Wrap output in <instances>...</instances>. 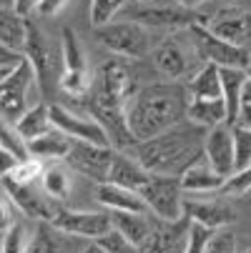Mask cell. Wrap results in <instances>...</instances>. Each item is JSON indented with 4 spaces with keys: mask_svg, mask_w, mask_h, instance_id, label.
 <instances>
[{
    "mask_svg": "<svg viewBox=\"0 0 251 253\" xmlns=\"http://www.w3.org/2000/svg\"><path fill=\"white\" fill-rule=\"evenodd\" d=\"M189 85L168 81L143 85L126 108V121L136 140H149L189 118Z\"/></svg>",
    "mask_w": 251,
    "mask_h": 253,
    "instance_id": "6da1fadb",
    "label": "cell"
},
{
    "mask_svg": "<svg viewBox=\"0 0 251 253\" xmlns=\"http://www.w3.org/2000/svg\"><path fill=\"white\" fill-rule=\"evenodd\" d=\"M208 128L184 121L161 135L141 140L136 146V158L149 173L184 175L196 161L203 158V143Z\"/></svg>",
    "mask_w": 251,
    "mask_h": 253,
    "instance_id": "7a4b0ae2",
    "label": "cell"
},
{
    "mask_svg": "<svg viewBox=\"0 0 251 253\" xmlns=\"http://www.w3.org/2000/svg\"><path fill=\"white\" fill-rule=\"evenodd\" d=\"M96 41L103 48H108L113 55H121L128 60H141L151 53V35L146 25L128 18L96 28Z\"/></svg>",
    "mask_w": 251,
    "mask_h": 253,
    "instance_id": "3957f363",
    "label": "cell"
},
{
    "mask_svg": "<svg viewBox=\"0 0 251 253\" xmlns=\"http://www.w3.org/2000/svg\"><path fill=\"white\" fill-rule=\"evenodd\" d=\"M123 18L136 20L146 28H166V30H176V28H191V25H206V18L194 13L186 5L178 3H131L123 10Z\"/></svg>",
    "mask_w": 251,
    "mask_h": 253,
    "instance_id": "277c9868",
    "label": "cell"
},
{
    "mask_svg": "<svg viewBox=\"0 0 251 253\" xmlns=\"http://www.w3.org/2000/svg\"><path fill=\"white\" fill-rule=\"evenodd\" d=\"M146 206L158 215V221H178L184 218V183L181 175L151 173V180L141 191Z\"/></svg>",
    "mask_w": 251,
    "mask_h": 253,
    "instance_id": "5b68a950",
    "label": "cell"
},
{
    "mask_svg": "<svg viewBox=\"0 0 251 253\" xmlns=\"http://www.w3.org/2000/svg\"><path fill=\"white\" fill-rule=\"evenodd\" d=\"M60 60H63L60 88L68 95H88L93 78L88 70V58L81 48V41L73 28H65L60 35Z\"/></svg>",
    "mask_w": 251,
    "mask_h": 253,
    "instance_id": "8992f818",
    "label": "cell"
},
{
    "mask_svg": "<svg viewBox=\"0 0 251 253\" xmlns=\"http://www.w3.org/2000/svg\"><path fill=\"white\" fill-rule=\"evenodd\" d=\"M128 58H108L103 60L100 68H98V76L93 78V85H91V93H98L103 98H111V100H118L123 105L131 103V98L141 90L136 85V73L131 63H126Z\"/></svg>",
    "mask_w": 251,
    "mask_h": 253,
    "instance_id": "52a82bcc",
    "label": "cell"
},
{
    "mask_svg": "<svg viewBox=\"0 0 251 253\" xmlns=\"http://www.w3.org/2000/svg\"><path fill=\"white\" fill-rule=\"evenodd\" d=\"M196 53L203 63H213L219 68H249L251 65V53L241 45H234L219 35H213L206 25H191L189 28Z\"/></svg>",
    "mask_w": 251,
    "mask_h": 253,
    "instance_id": "ba28073f",
    "label": "cell"
},
{
    "mask_svg": "<svg viewBox=\"0 0 251 253\" xmlns=\"http://www.w3.org/2000/svg\"><path fill=\"white\" fill-rule=\"evenodd\" d=\"M25 55H28V60H30L33 68H35V76H38L41 90L50 98L53 90H55V83H60V76H63V60L55 58V53H53V48H50V41L46 38V33L35 25V23L28 25Z\"/></svg>",
    "mask_w": 251,
    "mask_h": 253,
    "instance_id": "9c48e42d",
    "label": "cell"
},
{
    "mask_svg": "<svg viewBox=\"0 0 251 253\" xmlns=\"http://www.w3.org/2000/svg\"><path fill=\"white\" fill-rule=\"evenodd\" d=\"M33 81H38L35 68L30 60H25L13 76L0 81V103H3V121L5 123H18L25 111H28V90L33 85Z\"/></svg>",
    "mask_w": 251,
    "mask_h": 253,
    "instance_id": "30bf717a",
    "label": "cell"
},
{
    "mask_svg": "<svg viewBox=\"0 0 251 253\" xmlns=\"http://www.w3.org/2000/svg\"><path fill=\"white\" fill-rule=\"evenodd\" d=\"M50 223L65 236H81V238H93V241H98L100 236H105L113 228V218L108 211L96 213V211L58 208Z\"/></svg>",
    "mask_w": 251,
    "mask_h": 253,
    "instance_id": "8fae6325",
    "label": "cell"
},
{
    "mask_svg": "<svg viewBox=\"0 0 251 253\" xmlns=\"http://www.w3.org/2000/svg\"><path fill=\"white\" fill-rule=\"evenodd\" d=\"M3 193L10 196V201L33 221H53L58 211L55 198H50L46 191L41 193L35 183H18L8 173H3Z\"/></svg>",
    "mask_w": 251,
    "mask_h": 253,
    "instance_id": "7c38bea8",
    "label": "cell"
},
{
    "mask_svg": "<svg viewBox=\"0 0 251 253\" xmlns=\"http://www.w3.org/2000/svg\"><path fill=\"white\" fill-rule=\"evenodd\" d=\"M113 158H116L113 146H96V143H86V140H73L68 153V163L78 173L93 178L96 183H108Z\"/></svg>",
    "mask_w": 251,
    "mask_h": 253,
    "instance_id": "4fadbf2b",
    "label": "cell"
},
{
    "mask_svg": "<svg viewBox=\"0 0 251 253\" xmlns=\"http://www.w3.org/2000/svg\"><path fill=\"white\" fill-rule=\"evenodd\" d=\"M206 28L219 38L246 48V43H251V10L239 5L221 8L211 18H206Z\"/></svg>",
    "mask_w": 251,
    "mask_h": 253,
    "instance_id": "5bb4252c",
    "label": "cell"
},
{
    "mask_svg": "<svg viewBox=\"0 0 251 253\" xmlns=\"http://www.w3.org/2000/svg\"><path fill=\"white\" fill-rule=\"evenodd\" d=\"M50 118H53L55 128H60L73 140H86V143H96V146H113L111 138H108V130H105L93 116L83 118V116L65 111L60 105H50Z\"/></svg>",
    "mask_w": 251,
    "mask_h": 253,
    "instance_id": "9a60e30c",
    "label": "cell"
},
{
    "mask_svg": "<svg viewBox=\"0 0 251 253\" xmlns=\"http://www.w3.org/2000/svg\"><path fill=\"white\" fill-rule=\"evenodd\" d=\"M203 158L216 168L221 175H231L236 170V153H234V128L229 123L213 126L206 133Z\"/></svg>",
    "mask_w": 251,
    "mask_h": 253,
    "instance_id": "2e32d148",
    "label": "cell"
},
{
    "mask_svg": "<svg viewBox=\"0 0 251 253\" xmlns=\"http://www.w3.org/2000/svg\"><path fill=\"white\" fill-rule=\"evenodd\" d=\"M184 211L186 215L199 223V226H206L211 231H221L226 226H231L236 221V211L219 201V198H191V201H184Z\"/></svg>",
    "mask_w": 251,
    "mask_h": 253,
    "instance_id": "e0dca14e",
    "label": "cell"
},
{
    "mask_svg": "<svg viewBox=\"0 0 251 253\" xmlns=\"http://www.w3.org/2000/svg\"><path fill=\"white\" fill-rule=\"evenodd\" d=\"M151 60H153V68L166 81H181L189 73V65H191L186 60V53L173 38L161 41V45H156L151 50Z\"/></svg>",
    "mask_w": 251,
    "mask_h": 253,
    "instance_id": "ac0fdd59",
    "label": "cell"
},
{
    "mask_svg": "<svg viewBox=\"0 0 251 253\" xmlns=\"http://www.w3.org/2000/svg\"><path fill=\"white\" fill-rule=\"evenodd\" d=\"M149 180H151V173L143 168V163L138 158H131L123 151H116L108 183H116V186H123V188H131V191L141 193L143 188H146Z\"/></svg>",
    "mask_w": 251,
    "mask_h": 253,
    "instance_id": "d6986e66",
    "label": "cell"
},
{
    "mask_svg": "<svg viewBox=\"0 0 251 253\" xmlns=\"http://www.w3.org/2000/svg\"><path fill=\"white\" fill-rule=\"evenodd\" d=\"M181 183L186 193H219L226 183V175H221L206 158H201L181 175Z\"/></svg>",
    "mask_w": 251,
    "mask_h": 253,
    "instance_id": "ffe728a7",
    "label": "cell"
},
{
    "mask_svg": "<svg viewBox=\"0 0 251 253\" xmlns=\"http://www.w3.org/2000/svg\"><path fill=\"white\" fill-rule=\"evenodd\" d=\"M96 201L108 211H138V213H143L149 208L138 191H131V188H123L116 183H98Z\"/></svg>",
    "mask_w": 251,
    "mask_h": 253,
    "instance_id": "44dd1931",
    "label": "cell"
},
{
    "mask_svg": "<svg viewBox=\"0 0 251 253\" xmlns=\"http://www.w3.org/2000/svg\"><path fill=\"white\" fill-rule=\"evenodd\" d=\"M30 156L33 158H46V161H58V158H68L70 146H73V138L65 135L60 128H50L48 133H43L41 138H33L30 143Z\"/></svg>",
    "mask_w": 251,
    "mask_h": 253,
    "instance_id": "7402d4cb",
    "label": "cell"
},
{
    "mask_svg": "<svg viewBox=\"0 0 251 253\" xmlns=\"http://www.w3.org/2000/svg\"><path fill=\"white\" fill-rule=\"evenodd\" d=\"M249 76L246 68H221V83H224V100H226V111L229 118L226 123L234 126L239 118V111L244 105V85H246Z\"/></svg>",
    "mask_w": 251,
    "mask_h": 253,
    "instance_id": "603a6c76",
    "label": "cell"
},
{
    "mask_svg": "<svg viewBox=\"0 0 251 253\" xmlns=\"http://www.w3.org/2000/svg\"><path fill=\"white\" fill-rule=\"evenodd\" d=\"M229 111H226V100L224 98H191L189 103V118L196 126L203 128H213V126H221L226 123Z\"/></svg>",
    "mask_w": 251,
    "mask_h": 253,
    "instance_id": "cb8c5ba5",
    "label": "cell"
},
{
    "mask_svg": "<svg viewBox=\"0 0 251 253\" xmlns=\"http://www.w3.org/2000/svg\"><path fill=\"white\" fill-rule=\"evenodd\" d=\"M111 218H113V228L121 231L136 246H141L149 238V233L153 231V223L146 215V211L143 213H138V211H111Z\"/></svg>",
    "mask_w": 251,
    "mask_h": 253,
    "instance_id": "d4e9b609",
    "label": "cell"
},
{
    "mask_svg": "<svg viewBox=\"0 0 251 253\" xmlns=\"http://www.w3.org/2000/svg\"><path fill=\"white\" fill-rule=\"evenodd\" d=\"M28 25H30V20L25 15L15 13L13 8H3V13H0V41H3V48L25 53Z\"/></svg>",
    "mask_w": 251,
    "mask_h": 253,
    "instance_id": "484cf974",
    "label": "cell"
},
{
    "mask_svg": "<svg viewBox=\"0 0 251 253\" xmlns=\"http://www.w3.org/2000/svg\"><path fill=\"white\" fill-rule=\"evenodd\" d=\"M63 231H58L50 221H38L35 231L30 233V243L25 253H65V241Z\"/></svg>",
    "mask_w": 251,
    "mask_h": 253,
    "instance_id": "4316f807",
    "label": "cell"
},
{
    "mask_svg": "<svg viewBox=\"0 0 251 253\" xmlns=\"http://www.w3.org/2000/svg\"><path fill=\"white\" fill-rule=\"evenodd\" d=\"M191 98H224V83H221V68L206 63L189 83Z\"/></svg>",
    "mask_w": 251,
    "mask_h": 253,
    "instance_id": "83f0119b",
    "label": "cell"
},
{
    "mask_svg": "<svg viewBox=\"0 0 251 253\" xmlns=\"http://www.w3.org/2000/svg\"><path fill=\"white\" fill-rule=\"evenodd\" d=\"M50 105L53 103H38L25 111V116L15 123V128L25 135V140L30 143L33 138H41L43 133H48L53 128V118H50Z\"/></svg>",
    "mask_w": 251,
    "mask_h": 253,
    "instance_id": "f1b7e54d",
    "label": "cell"
},
{
    "mask_svg": "<svg viewBox=\"0 0 251 253\" xmlns=\"http://www.w3.org/2000/svg\"><path fill=\"white\" fill-rule=\"evenodd\" d=\"M128 3L131 0H91V25L100 28L113 23V18L123 13Z\"/></svg>",
    "mask_w": 251,
    "mask_h": 253,
    "instance_id": "f546056e",
    "label": "cell"
},
{
    "mask_svg": "<svg viewBox=\"0 0 251 253\" xmlns=\"http://www.w3.org/2000/svg\"><path fill=\"white\" fill-rule=\"evenodd\" d=\"M0 140H3V151H8L10 156H15L20 163L30 158V146H28V140H25V135H23L13 123H5V121H3Z\"/></svg>",
    "mask_w": 251,
    "mask_h": 253,
    "instance_id": "4dcf8cb0",
    "label": "cell"
},
{
    "mask_svg": "<svg viewBox=\"0 0 251 253\" xmlns=\"http://www.w3.org/2000/svg\"><path fill=\"white\" fill-rule=\"evenodd\" d=\"M41 183H43V191L50 198H55V201L65 198L68 191H70V178H68V173L63 168H48L43 173V178H41Z\"/></svg>",
    "mask_w": 251,
    "mask_h": 253,
    "instance_id": "1f68e13d",
    "label": "cell"
},
{
    "mask_svg": "<svg viewBox=\"0 0 251 253\" xmlns=\"http://www.w3.org/2000/svg\"><path fill=\"white\" fill-rule=\"evenodd\" d=\"M234 128V153H236V170L251 166V130L241 128V126H231Z\"/></svg>",
    "mask_w": 251,
    "mask_h": 253,
    "instance_id": "d6a6232c",
    "label": "cell"
},
{
    "mask_svg": "<svg viewBox=\"0 0 251 253\" xmlns=\"http://www.w3.org/2000/svg\"><path fill=\"white\" fill-rule=\"evenodd\" d=\"M251 191V166L241 168V170H234L229 178H226V183L221 186V196H244Z\"/></svg>",
    "mask_w": 251,
    "mask_h": 253,
    "instance_id": "836d02e7",
    "label": "cell"
},
{
    "mask_svg": "<svg viewBox=\"0 0 251 253\" xmlns=\"http://www.w3.org/2000/svg\"><path fill=\"white\" fill-rule=\"evenodd\" d=\"M43 173H46V168H43L41 158H28V161L18 163L8 175H13L18 183H38V180L43 178Z\"/></svg>",
    "mask_w": 251,
    "mask_h": 253,
    "instance_id": "e575fe53",
    "label": "cell"
},
{
    "mask_svg": "<svg viewBox=\"0 0 251 253\" xmlns=\"http://www.w3.org/2000/svg\"><path fill=\"white\" fill-rule=\"evenodd\" d=\"M28 243H30V236L25 233L23 223H15L13 228H8L3 233V248H0V253H25Z\"/></svg>",
    "mask_w": 251,
    "mask_h": 253,
    "instance_id": "d590c367",
    "label": "cell"
},
{
    "mask_svg": "<svg viewBox=\"0 0 251 253\" xmlns=\"http://www.w3.org/2000/svg\"><path fill=\"white\" fill-rule=\"evenodd\" d=\"M98 243L105 248V253H138V246L131 243V241H128L121 231H116V228H111L105 236H100Z\"/></svg>",
    "mask_w": 251,
    "mask_h": 253,
    "instance_id": "8d00e7d4",
    "label": "cell"
},
{
    "mask_svg": "<svg viewBox=\"0 0 251 253\" xmlns=\"http://www.w3.org/2000/svg\"><path fill=\"white\" fill-rule=\"evenodd\" d=\"M25 60H28V55H25V53L0 45V81L8 78V76H13V73H15V70H18Z\"/></svg>",
    "mask_w": 251,
    "mask_h": 253,
    "instance_id": "74e56055",
    "label": "cell"
},
{
    "mask_svg": "<svg viewBox=\"0 0 251 253\" xmlns=\"http://www.w3.org/2000/svg\"><path fill=\"white\" fill-rule=\"evenodd\" d=\"M206 253H236V236L231 231H226V228L213 231Z\"/></svg>",
    "mask_w": 251,
    "mask_h": 253,
    "instance_id": "f35d334b",
    "label": "cell"
},
{
    "mask_svg": "<svg viewBox=\"0 0 251 253\" xmlns=\"http://www.w3.org/2000/svg\"><path fill=\"white\" fill-rule=\"evenodd\" d=\"M211 236H213L211 228L194 223V226H191V236H189L186 253H206V251H208V241H211Z\"/></svg>",
    "mask_w": 251,
    "mask_h": 253,
    "instance_id": "ab89813d",
    "label": "cell"
},
{
    "mask_svg": "<svg viewBox=\"0 0 251 253\" xmlns=\"http://www.w3.org/2000/svg\"><path fill=\"white\" fill-rule=\"evenodd\" d=\"M70 0H41L38 8H35V13H38L41 18H55L58 13H63L68 8Z\"/></svg>",
    "mask_w": 251,
    "mask_h": 253,
    "instance_id": "60d3db41",
    "label": "cell"
},
{
    "mask_svg": "<svg viewBox=\"0 0 251 253\" xmlns=\"http://www.w3.org/2000/svg\"><path fill=\"white\" fill-rule=\"evenodd\" d=\"M138 253H163V241H161V228L153 226L149 238L138 246Z\"/></svg>",
    "mask_w": 251,
    "mask_h": 253,
    "instance_id": "b9f144b4",
    "label": "cell"
},
{
    "mask_svg": "<svg viewBox=\"0 0 251 253\" xmlns=\"http://www.w3.org/2000/svg\"><path fill=\"white\" fill-rule=\"evenodd\" d=\"M13 206H15V203L10 201V196L3 193V206H0V221H3V223H0V228H3V233L18 223V221L13 218Z\"/></svg>",
    "mask_w": 251,
    "mask_h": 253,
    "instance_id": "7bdbcfd3",
    "label": "cell"
},
{
    "mask_svg": "<svg viewBox=\"0 0 251 253\" xmlns=\"http://www.w3.org/2000/svg\"><path fill=\"white\" fill-rule=\"evenodd\" d=\"M38 3H41V0H13V10L28 18L35 8H38Z\"/></svg>",
    "mask_w": 251,
    "mask_h": 253,
    "instance_id": "ee69618b",
    "label": "cell"
},
{
    "mask_svg": "<svg viewBox=\"0 0 251 253\" xmlns=\"http://www.w3.org/2000/svg\"><path fill=\"white\" fill-rule=\"evenodd\" d=\"M234 126H241V128L251 130V103H244V105H241L239 118H236V123H234Z\"/></svg>",
    "mask_w": 251,
    "mask_h": 253,
    "instance_id": "f6af8a7d",
    "label": "cell"
},
{
    "mask_svg": "<svg viewBox=\"0 0 251 253\" xmlns=\"http://www.w3.org/2000/svg\"><path fill=\"white\" fill-rule=\"evenodd\" d=\"M83 253H105V248H103V246L96 241V243H88V246L83 248Z\"/></svg>",
    "mask_w": 251,
    "mask_h": 253,
    "instance_id": "bcb514c9",
    "label": "cell"
},
{
    "mask_svg": "<svg viewBox=\"0 0 251 253\" xmlns=\"http://www.w3.org/2000/svg\"><path fill=\"white\" fill-rule=\"evenodd\" d=\"M173 3H178V5H186V8H196V5L206 3V0H173Z\"/></svg>",
    "mask_w": 251,
    "mask_h": 253,
    "instance_id": "7dc6e473",
    "label": "cell"
},
{
    "mask_svg": "<svg viewBox=\"0 0 251 253\" xmlns=\"http://www.w3.org/2000/svg\"><path fill=\"white\" fill-rule=\"evenodd\" d=\"M244 103H251V78H249L246 85H244Z\"/></svg>",
    "mask_w": 251,
    "mask_h": 253,
    "instance_id": "c3c4849f",
    "label": "cell"
},
{
    "mask_svg": "<svg viewBox=\"0 0 251 253\" xmlns=\"http://www.w3.org/2000/svg\"><path fill=\"white\" fill-rule=\"evenodd\" d=\"M3 3V8H13V0H0Z\"/></svg>",
    "mask_w": 251,
    "mask_h": 253,
    "instance_id": "681fc988",
    "label": "cell"
},
{
    "mask_svg": "<svg viewBox=\"0 0 251 253\" xmlns=\"http://www.w3.org/2000/svg\"><path fill=\"white\" fill-rule=\"evenodd\" d=\"M131 3H149V0H131Z\"/></svg>",
    "mask_w": 251,
    "mask_h": 253,
    "instance_id": "f907efd6",
    "label": "cell"
},
{
    "mask_svg": "<svg viewBox=\"0 0 251 253\" xmlns=\"http://www.w3.org/2000/svg\"><path fill=\"white\" fill-rule=\"evenodd\" d=\"M246 76H249V78H251V65H249V68H246Z\"/></svg>",
    "mask_w": 251,
    "mask_h": 253,
    "instance_id": "816d5d0a",
    "label": "cell"
},
{
    "mask_svg": "<svg viewBox=\"0 0 251 253\" xmlns=\"http://www.w3.org/2000/svg\"><path fill=\"white\" fill-rule=\"evenodd\" d=\"M246 253H251V248H249V251H246Z\"/></svg>",
    "mask_w": 251,
    "mask_h": 253,
    "instance_id": "f5cc1de1",
    "label": "cell"
}]
</instances>
